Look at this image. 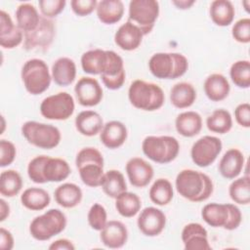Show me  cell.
Masks as SVG:
<instances>
[{"label":"cell","mask_w":250,"mask_h":250,"mask_svg":"<svg viewBox=\"0 0 250 250\" xmlns=\"http://www.w3.org/2000/svg\"><path fill=\"white\" fill-rule=\"evenodd\" d=\"M175 185L180 195L191 202L205 201L214 190L211 178L192 169L182 170L176 177Z\"/></svg>","instance_id":"cell-1"},{"label":"cell","mask_w":250,"mask_h":250,"mask_svg":"<svg viewBox=\"0 0 250 250\" xmlns=\"http://www.w3.org/2000/svg\"><path fill=\"white\" fill-rule=\"evenodd\" d=\"M128 99L133 106L146 111H154L162 107L165 95L157 84L137 79L128 89Z\"/></svg>","instance_id":"cell-2"},{"label":"cell","mask_w":250,"mask_h":250,"mask_svg":"<svg viewBox=\"0 0 250 250\" xmlns=\"http://www.w3.org/2000/svg\"><path fill=\"white\" fill-rule=\"evenodd\" d=\"M148 68L156 78L176 79L187 72L188 62L180 53H156L149 59Z\"/></svg>","instance_id":"cell-3"},{"label":"cell","mask_w":250,"mask_h":250,"mask_svg":"<svg viewBox=\"0 0 250 250\" xmlns=\"http://www.w3.org/2000/svg\"><path fill=\"white\" fill-rule=\"evenodd\" d=\"M201 217L204 222L213 228H224L228 230L237 229L242 221L240 209L230 203H209L201 211Z\"/></svg>","instance_id":"cell-4"},{"label":"cell","mask_w":250,"mask_h":250,"mask_svg":"<svg viewBox=\"0 0 250 250\" xmlns=\"http://www.w3.org/2000/svg\"><path fill=\"white\" fill-rule=\"evenodd\" d=\"M142 149L150 160L159 164H166L178 156L180 144L172 136H147L143 141Z\"/></svg>","instance_id":"cell-5"},{"label":"cell","mask_w":250,"mask_h":250,"mask_svg":"<svg viewBox=\"0 0 250 250\" xmlns=\"http://www.w3.org/2000/svg\"><path fill=\"white\" fill-rule=\"evenodd\" d=\"M66 217L60 209H50L44 214L35 217L29 225L31 236L39 241L51 239L60 234L66 227Z\"/></svg>","instance_id":"cell-6"},{"label":"cell","mask_w":250,"mask_h":250,"mask_svg":"<svg viewBox=\"0 0 250 250\" xmlns=\"http://www.w3.org/2000/svg\"><path fill=\"white\" fill-rule=\"evenodd\" d=\"M25 90L31 95L44 93L51 84L52 74L47 63L40 59H30L24 62L21 72Z\"/></svg>","instance_id":"cell-7"},{"label":"cell","mask_w":250,"mask_h":250,"mask_svg":"<svg viewBox=\"0 0 250 250\" xmlns=\"http://www.w3.org/2000/svg\"><path fill=\"white\" fill-rule=\"evenodd\" d=\"M21 134L30 145L43 149L56 147L62 140L61 132L56 126L37 121L25 122L21 126Z\"/></svg>","instance_id":"cell-8"},{"label":"cell","mask_w":250,"mask_h":250,"mask_svg":"<svg viewBox=\"0 0 250 250\" xmlns=\"http://www.w3.org/2000/svg\"><path fill=\"white\" fill-rule=\"evenodd\" d=\"M159 16V3L155 0H132L129 3L128 21L146 35L151 32Z\"/></svg>","instance_id":"cell-9"},{"label":"cell","mask_w":250,"mask_h":250,"mask_svg":"<svg viewBox=\"0 0 250 250\" xmlns=\"http://www.w3.org/2000/svg\"><path fill=\"white\" fill-rule=\"evenodd\" d=\"M74 109V100L66 92L49 96L40 104L41 115L49 120H66L73 114Z\"/></svg>","instance_id":"cell-10"},{"label":"cell","mask_w":250,"mask_h":250,"mask_svg":"<svg viewBox=\"0 0 250 250\" xmlns=\"http://www.w3.org/2000/svg\"><path fill=\"white\" fill-rule=\"evenodd\" d=\"M222 141L215 136H203L198 139L191 146L190 156L198 167L211 165L222 151Z\"/></svg>","instance_id":"cell-11"},{"label":"cell","mask_w":250,"mask_h":250,"mask_svg":"<svg viewBox=\"0 0 250 250\" xmlns=\"http://www.w3.org/2000/svg\"><path fill=\"white\" fill-rule=\"evenodd\" d=\"M126 78L124 62L122 58L114 51L107 50V62L101 79L104 85L109 90L120 89Z\"/></svg>","instance_id":"cell-12"},{"label":"cell","mask_w":250,"mask_h":250,"mask_svg":"<svg viewBox=\"0 0 250 250\" xmlns=\"http://www.w3.org/2000/svg\"><path fill=\"white\" fill-rule=\"evenodd\" d=\"M137 225L144 235L149 237L157 236L165 228L166 216L156 207H146L141 211Z\"/></svg>","instance_id":"cell-13"},{"label":"cell","mask_w":250,"mask_h":250,"mask_svg":"<svg viewBox=\"0 0 250 250\" xmlns=\"http://www.w3.org/2000/svg\"><path fill=\"white\" fill-rule=\"evenodd\" d=\"M55 36V24L50 20L41 16L38 26L30 32L24 33V48L33 50L36 48H48Z\"/></svg>","instance_id":"cell-14"},{"label":"cell","mask_w":250,"mask_h":250,"mask_svg":"<svg viewBox=\"0 0 250 250\" xmlns=\"http://www.w3.org/2000/svg\"><path fill=\"white\" fill-rule=\"evenodd\" d=\"M78 103L83 106H95L103 100V88L93 77H81L74 87Z\"/></svg>","instance_id":"cell-15"},{"label":"cell","mask_w":250,"mask_h":250,"mask_svg":"<svg viewBox=\"0 0 250 250\" xmlns=\"http://www.w3.org/2000/svg\"><path fill=\"white\" fill-rule=\"evenodd\" d=\"M126 173L130 184L135 188L146 187L154 175L152 166L141 157H133L127 161Z\"/></svg>","instance_id":"cell-16"},{"label":"cell","mask_w":250,"mask_h":250,"mask_svg":"<svg viewBox=\"0 0 250 250\" xmlns=\"http://www.w3.org/2000/svg\"><path fill=\"white\" fill-rule=\"evenodd\" d=\"M182 240L187 250H210L208 232L198 223H189L182 230Z\"/></svg>","instance_id":"cell-17"},{"label":"cell","mask_w":250,"mask_h":250,"mask_svg":"<svg viewBox=\"0 0 250 250\" xmlns=\"http://www.w3.org/2000/svg\"><path fill=\"white\" fill-rule=\"evenodd\" d=\"M23 40V32L15 25L11 16L0 11V45L5 49L18 47Z\"/></svg>","instance_id":"cell-18"},{"label":"cell","mask_w":250,"mask_h":250,"mask_svg":"<svg viewBox=\"0 0 250 250\" xmlns=\"http://www.w3.org/2000/svg\"><path fill=\"white\" fill-rule=\"evenodd\" d=\"M143 37L142 30L133 22L127 21L115 32L114 42L124 51H134L140 47Z\"/></svg>","instance_id":"cell-19"},{"label":"cell","mask_w":250,"mask_h":250,"mask_svg":"<svg viewBox=\"0 0 250 250\" xmlns=\"http://www.w3.org/2000/svg\"><path fill=\"white\" fill-rule=\"evenodd\" d=\"M100 238L103 244L108 248H121L127 242L128 230L122 222L109 221L101 230Z\"/></svg>","instance_id":"cell-20"},{"label":"cell","mask_w":250,"mask_h":250,"mask_svg":"<svg viewBox=\"0 0 250 250\" xmlns=\"http://www.w3.org/2000/svg\"><path fill=\"white\" fill-rule=\"evenodd\" d=\"M128 131L126 126L117 120H111L104 124L100 133V140L104 146L110 149L120 147L127 140Z\"/></svg>","instance_id":"cell-21"},{"label":"cell","mask_w":250,"mask_h":250,"mask_svg":"<svg viewBox=\"0 0 250 250\" xmlns=\"http://www.w3.org/2000/svg\"><path fill=\"white\" fill-rule=\"evenodd\" d=\"M244 161V155L239 149L229 148L219 162V172L225 179H235L241 173Z\"/></svg>","instance_id":"cell-22"},{"label":"cell","mask_w":250,"mask_h":250,"mask_svg":"<svg viewBox=\"0 0 250 250\" xmlns=\"http://www.w3.org/2000/svg\"><path fill=\"white\" fill-rule=\"evenodd\" d=\"M54 82L59 86H68L73 83L76 77V64L73 60L67 57L59 58L52 65L51 70Z\"/></svg>","instance_id":"cell-23"},{"label":"cell","mask_w":250,"mask_h":250,"mask_svg":"<svg viewBox=\"0 0 250 250\" xmlns=\"http://www.w3.org/2000/svg\"><path fill=\"white\" fill-rule=\"evenodd\" d=\"M203 89L210 101L221 102L229 96L230 86L226 76L221 73H213L205 79Z\"/></svg>","instance_id":"cell-24"},{"label":"cell","mask_w":250,"mask_h":250,"mask_svg":"<svg viewBox=\"0 0 250 250\" xmlns=\"http://www.w3.org/2000/svg\"><path fill=\"white\" fill-rule=\"evenodd\" d=\"M76 130L83 136L93 137L101 133L104 127L102 116L94 110H83L75 118Z\"/></svg>","instance_id":"cell-25"},{"label":"cell","mask_w":250,"mask_h":250,"mask_svg":"<svg viewBox=\"0 0 250 250\" xmlns=\"http://www.w3.org/2000/svg\"><path fill=\"white\" fill-rule=\"evenodd\" d=\"M177 132L187 138H191L200 133L202 129V118L196 111H184L175 120Z\"/></svg>","instance_id":"cell-26"},{"label":"cell","mask_w":250,"mask_h":250,"mask_svg":"<svg viewBox=\"0 0 250 250\" xmlns=\"http://www.w3.org/2000/svg\"><path fill=\"white\" fill-rule=\"evenodd\" d=\"M97 17L104 24L118 22L124 15V5L120 0H102L98 2Z\"/></svg>","instance_id":"cell-27"},{"label":"cell","mask_w":250,"mask_h":250,"mask_svg":"<svg viewBox=\"0 0 250 250\" xmlns=\"http://www.w3.org/2000/svg\"><path fill=\"white\" fill-rule=\"evenodd\" d=\"M18 27L24 33L33 31L39 24L41 16L37 9L29 3H21L16 11Z\"/></svg>","instance_id":"cell-28"},{"label":"cell","mask_w":250,"mask_h":250,"mask_svg":"<svg viewBox=\"0 0 250 250\" xmlns=\"http://www.w3.org/2000/svg\"><path fill=\"white\" fill-rule=\"evenodd\" d=\"M107 62V50L94 49L85 52L81 57V66L88 74H102Z\"/></svg>","instance_id":"cell-29"},{"label":"cell","mask_w":250,"mask_h":250,"mask_svg":"<svg viewBox=\"0 0 250 250\" xmlns=\"http://www.w3.org/2000/svg\"><path fill=\"white\" fill-rule=\"evenodd\" d=\"M195 100L196 91L190 83L179 82L170 91L171 104L177 108H188L193 104Z\"/></svg>","instance_id":"cell-30"},{"label":"cell","mask_w":250,"mask_h":250,"mask_svg":"<svg viewBox=\"0 0 250 250\" xmlns=\"http://www.w3.org/2000/svg\"><path fill=\"white\" fill-rule=\"evenodd\" d=\"M54 195L56 202L63 208H73L77 206L83 196L81 188L73 183H64L59 186Z\"/></svg>","instance_id":"cell-31"},{"label":"cell","mask_w":250,"mask_h":250,"mask_svg":"<svg viewBox=\"0 0 250 250\" xmlns=\"http://www.w3.org/2000/svg\"><path fill=\"white\" fill-rule=\"evenodd\" d=\"M51 197L47 190L41 188H28L21 195L22 206L31 211H41L49 206Z\"/></svg>","instance_id":"cell-32"},{"label":"cell","mask_w":250,"mask_h":250,"mask_svg":"<svg viewBox=\"0 0 250 250\" xmlns=\"http://www.w3.org/2000/svg\"><path fill=\"white\" fill-rule=\"evenodd\" d=\"M70 167L68 163L59 157H48L43 167V177L48 182H62L70 175Z\"/></svg>","instance_id":"cell-33"},{"label":"cell","mask_w":250,"mask_h":250,"mask_svg":"<svg viewBox=\"0 0 250 250\" xmlns=\"http://www.w3.org/2000/svg\"><path fill=\"white\" fill-rule=\"evenodd\" d=\"M209 13L212 21L216 25L228 26L233 21L235 10L229 0H215L210 5Z\"/></svg>","instance_id":"cell-34"},{"label":"cell","mask_w":250,"mask_h":250,"mask_svg":"<svg viewBox=\"0 0 250 250\" xmlns=\"http://www.w3.org/2000/svg\"><path fill=\"white\" fill-rule=\"evenodd\" d=\"M101 187L104 192L111 198H116L119 194L127 190V184L123 174L114 169L104 173Z\"/></svg>","instance_id":"cell-35"},{"label":"cell","mask_w":250,"mask_h":250,"mask_svg":"<svg viewBox=\"0 0 250 250\" xmlns=\"http://www.w3.org/2000/svg\"><path fill=\"white\" fill-rule=\"evenodd\" d=\"M142 207L141 198L133 192L124 191L115 198V208L117 212L125 218L136 216Z\"/></svg>","instance_id":"cell-36"},{"label":"cell","mask_w":250,"mask_h":250,"mask_svg":"<svg viewBox=\"0 0 250 250\" xmlns=\"http://www.w3.org/2000/svg\"><path fill=\"white\" fill-rule=\"evenodd\" d=\"M150 200L159 206L167 205L171 202L174 196V190L172 184L169 180L164 178L157 179L149 188Z\"/></svg>","instance_id":"cell-37"},{"label":"cell","mask_w":250,"mask_h":250,"mask_svg":"<svg viewBox=\"0 0 250 250\" xmlns=\"http://www.w3.org/2000/svg\"><path fill=\"white\" fill-rule=\"evenodd\" d=\"M22 188V179L16 170H5L0 175V193L5 197H14Z\"/></svg>","instance_id":"cell-38"},{"label":"cell","mask_w":250,"mask_h":250,"mask_svg":"<svg viewBox=\"0 0 250 250\" xmlns=\"http://www.w3.org/2000/svg\"><path fill=\"white\" fill-rule=\"evenodd\" d=\"M206 126L209 131L217 134H226L232 127V117L230 113L224 109H216L206 119Z\"/></svg>","instance_id":"cell-39"},{"label":"cell","mask_w":250,"mask_h":250,"mask_svg":"<svg viewBox=\"0 0 250 250\" xmlns=\"http://www.w3.org/2000/svg\"><path fill=\"white\" fill-rule=\"evenodd\" d=\"M231 200L237 204L247 205L250 202V179L248 175L235 179L229 188Z\"/></svg>","instance_id":"cell-40"},{"label":"cell","mask_w":250,"mask_h":250,"mask_svg":"<svg viewBox=\"0 0 250 250\" xmlns=\"http://www.w3.org/2000/svg\"><path fill=\"white\" fill-rule=\"evenodd\" d=\"M77 169L79 171L80 179L84 185L91 188L101 187L104 175V165L99 163H89Z\"/></svg>","instance_id":"cell-41"},{"label":"cell","mask_w":250,"mask_h":250,"mask_svg":"<svg viewBox=\"0 0 250 250\" xmlns=\"http://www.w3.org/2000/svg\"><path fill=\"white\" fill-rule=\"evenodd\" d=\"M231 81L235 86L247 89L250 86V62L247 60H241L233 62L229 69Z\"/></svg>","instance_id":"cell-42"},{"label":"cell","mask_w":250,"mask_h":250,"mask_svg":"<svg viewBox=\"0 0 250 250\" xmlns=\"http://www.w3.org/2000/svg\"><path fill=\"white\" fill-rule=\"evenodd\" d=\"M87 219L89 226L93 229L101 231L107 223V214L105 208L99 203H94L88 212Z\"/></svg>","instance_id":"cell-43"},{"label":"cell","mask_w":250,"mask_h":250,"mask_svg":"<svg viewBox=\"0 0 250 250\" xmlns=\"http://www.w3.org/2000/svg\"><path fill=\"white\" fill-rule=\"evenodd\" d=\"M49 156L38 155L31 159L27 166V175L29 179L36 184H45L46 181L43 177V167Z\"/></svg>","instance_id":"cell-44"},{"label":"cell","mask_w":250,"mask_h":250,"mask_svg":"<svg viewBox=\"0 0 250 250\" xmlns=\"http://www.w3.org/2000/svg\"><path fill=\"white\" fill-rule=\"evenodd\" d=\"M89 163H99L104 165L103 154L95 147H84L79 150L76 155L75 164L77 168Z\"/></svg>","instance_id":"cell-45"},{"label":"cell","mask_w":250,"mask_h":250,"mask_svg":"<svg viewBox=\"0 0 250 250\" xmlns=\"http://www.w3.org/2000/svg\"><path fill=\"white\" fill-rule=\"evenodd\" d=\"M39 9L43 17L52 19L59 16L65 7V0H40Z\"/></svg>","instance_id":"cell-46"},{"label":"cell","mask_w":250,"mask_h":250,"mask_svg":"<svg viewBox=\"0 0 250 250\" xmlns=\"http://www.w3.org/2000/svg\"><path fill=\"white\" fill-rule=\"evenodd\" d=\"M231 35L233 39L239 43L250 42V19L243 18L238 20L232 26Z\"/></svg>","instance_id":"cell-47"},{"label":"cell","mask_w":250,"mask_h":250,"mask_svg":"<svg viewBox=\"0 0 250 250\" xmlns=\"http://www.w3.org/2000/svg\"><path fill=\"white\" fill-rule=\"evenodd\" d=\"M17 149L14 144L7 140L0 141V166L2 168L12 164L16 158Z\"/></svg>","instance_id":"cell-48"},{"label":"cell","mask_w":250,"mask_h":250,"mask_svg":"<svg viewBox=\"0 0 250 250\" xmlns=\"http://www.w3.org/2000/svg\"><path fill=\"white\" fill-rule=\"evenodd\" d=\"M98 5L97 0H72L70 2L73 13L79 17H85L94 12Z\"/></svg>","instance_id":"cell-49"},{"label":"cell","mask_w":250,"mask_h":250,"mask_svg":"<svg viewBox=\"0 0 250 250\" xmlns=\"http://www.w3.org/2000/svg\"><path fill=\"white\" fill-rule=\"evenodd\" d=\"M234 118L236 122L244 127H250V104L248 103H243L238 104L234 109Z\"/></svg>","instance_id":"cell-50"},{"label":"cell","mask_w":250,"mask_h":250,"mask_svg":"<svg viewBox=\"0 0 250 250\" xmlns=\"http://www.w3.org/2000/svg\"><path fill=\"white\" fill-rule=\"evenodd\" d=\"M14 247V237L12 233L4 229H0V248L2 250H11Z\"/></svg>","instance_id":"cell-51"},{"label":"cell","mask_w":250,"mask_h":250,"mask_svg":"<svg viewBox=\"0 0 250 250\" xmlns=\"http://www.w3.org/2000/svg\"><path fill=\"white\" fill-rule=\"evenodd\" d=\"M50 250H74L75 246L72 241L66 238H61L52 242L49 246Z\"/></svg>","instance_id":"cell-52"},{"label":"cell","mask_w":250,"mask_h":250,"mask_svg":"<svg viewBox=\"0 0 250 250\" xmlns=\"http://www.w3.org/2000/svg\"><path fill=\"white\" fill-rule=\"evenodd\" d=\"M10 215V206L3 199H0V222H4Z\"/></svg>","instance_id":"cell-53"},{"label":"cell","mask_w":250,"mask_h":250,"mask_svg":"<svg viewBox=\"0 0 250 250\" xmlns=\"http://www.w3.org/2000/svg\"><path fill=\"white\" fill-rule=\"evenodd\" d=\"M194 3H195L194 0H174V1H172V4L181 10L189 9Z\"/></svg>","instance_id":"cell-54"},{"label":"cell","mask_w":250,"mask_h":250,"mask_svg":"<svg viewBox=\"0 0 250 250\" xmlns=\"http://www.w3.org/2000/svg\"><path fill=\"white\" fill-rule=\"evenodd\" d=\"M242 5L244 6V9L247 13H249V5H250V1L249 0H246V1H243L242 2Z\"/></svg>","instance_id":"cell-55"}]
</instances>
